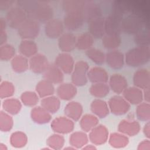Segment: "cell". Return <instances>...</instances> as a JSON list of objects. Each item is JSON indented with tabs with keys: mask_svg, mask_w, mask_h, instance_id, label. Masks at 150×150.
Segmentation results:
<instances>
[{
	"mask_svg": "<svg viewBox=\"0 0 150 150\" xmlns=\"http://www.w3.org/2000/svg\"><path fill=\"white\" fill-rule=\"evenodd\" d=\"M16 3L26 12L28 18L37 22H49L53 15L52 6L46 1H18Z\"/></svg>",
	"mask_w": 150,
	"mask_h": 150,
	"instance_id": "1",
	"label": "cell"
},
{
	"mask_svg": "<svg viewBox=\"0 0 150 150\" xmlns=\"http://www.w3.org/2000/svg\"><path fill=\"white\" fill-rule=\"evenodd\" d=\"M146 19L144 16L131 13L125 18H123L121 21V31L126 33L137 34L146 26Z\"/></svg>",
	"mask_w": 150,
	"mask_h": 150,
	"instance_id": "2",
	"label": "cell"
},
{
	"mask_svg": "<svg viewBox=\"0 0 150 150\" xmlns=\"http://www.w3.org/2000/svg\"><path fill=\"white\" fill-rule=\"evenodd\" d=\"M26 16V12L16 5L9 9L6 15V22L10 27L18 29L27 19Z\"/></svg>",
	"mask_w": 150,
	"mask_h": 150,
	"instance_id": "3",
	"label": "cell"
},
{
	"mask_svg": "<svg viewBox=\"0 0 150 150\" xmlns=\"http://www.w3.org/2000/svg\"><path fill=\"white\" fill-rule=\"evenodd\" d=\"M122 18L123 16L114 13L107 16L105 19V29L108 35H119Z\"/></svg>",
	"mask_w": 150,
	"mask_h": 150,
	"instance_id": "4",
	"label": "cell"
},
{
	"mask_svg": "<svg viewBox=\"0 0 150 150\" xmlns=\"http://www.w3.org/2000/svg\"><path fill=\"white\" fill-rule=\"evenodd\" d=\"M101 10L99 5L93 1H84L82 16L84 21L90 22L101 16Z\"/></svg>",
	"mask_w": 150,
	"mask_h": 150,
	"instance_id": "5",
	"label": "cell"
},
{
	"mask_svg": "<svg viewBox=\"0 0 150 150\" xmlns=\"http://www.w3.org/2000/svg\"><path fill=\"white\" fill-rule=\"evenodd\" d=\"M88 29L94 37L96 38H101L105 32V18L101 16L90 21Z\"/></svg>",
	"mask_w": 150,
	"mask_h": 150,
	"instance_id": "6",
	"label": "cell"
},
{
	"mask_svg": "<svg viewBox=\"0 0 150 150\" xmlns=\"http://www.w3.org/2000/svg\"><path fill=\"white\" fill-rule=\"evenodd\" d=\"M84 21L83 16L80 13H69L64 17V24L70 30L78 29L82 25Z\"/></svg>",
	"mask_w": 150,
	"mask_h": 150,
	"instance_id": "7",
	"label": "cell"
},
{
	"mask_svg": "<svg viewBox=\"0 0 150 150\" xmlns=\"http://www.w3.org/2000/svg\"><path fill=\"white\" fill-rule=\"evenodd\" d=\"M135 43L140 46H148L149 42V30L148 26H145L135 36Z\"/></svg>",
	"mask_w": 150,
	"mask_h": 150,
	"instance_id": "8",
	"label": "cell"
}]
</instances>
